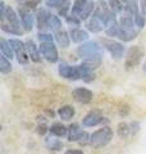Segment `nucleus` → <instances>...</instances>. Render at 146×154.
I'll list each match as a JSON object with an SVG mask.
<instances>
[{"mask_svg":"<svg viewBox=\"0 0 146 154\" xmlns=\"http://www.w3.org/2000/svg\"><path fill=\"white\" fill-rule=\"evenodd\" d=\"M58 72L59 75L63 77V79H67V80H85L86 82H90L95 79V75L92 73V71L89 69L87 67H85L84 64H80V66H69L62 62L59 64V68H58Z\"/></svg>","mask_w":146,"mask_h":154,"instance_id":"f257e3e1","label":"nucleus"},{"mask_svg":"<svg viewBox=\"0 0 146 154\" xmlns=\"http://www.w3.org/2000/svg\"><path fill=\"white\" fill-rule=\"evenodd\" d=\"M113 139V130L109 126H103L101 128L96 130V131L91 135V145L95 149H100L103 146H106Z\"/></svg>","mask_w":146,"mask_h":154,"instance_id":"f03ea898","label":"nucleus"},{"mask_svg":"<svg viewBox=\"0 0 146 154\" xmlns=\"http://www.w3.org/2000/svg\"><path fill=\"white\" fill-rule=\"evenodd\" d=\"M145 54V50L142 48H140L138 45L136 46H131L129 49L127 50V55H126L124 59V66L127 69H132L135 67H137L140 64L141 59Z\"/></svg>","mask_w":146,"mask_h":154,"instance_id":"7ed1b4c3","label":"nucleus"},{"mask_svg":"<svg viewBox=\"0 0 146 154\" xmlns=\"http://www.w3.org/2000/svg\"><path fill=\"white\" fill-rule=\"evenodd\" d=\"M9 44H11L14 54H16V57H17V60L21 64H26L28 62V59H30L26 42L18 40V38H11V40H9Z\"/></svg>","mask_w":146,"mask_h":154,"instance_id":"20e7f679","label":"nucleus"},{"mask_svg":"<svg viewBox=\"0 0 146 154\" xmlns=\"http://www.w3.org/2000/svg\"><path fill=\"white\" fill-rule=\"evenodd\" d=\"M77 54H78L82 59L91 55L96 54H103V48H101L96 41H86L77 48Z\"/></svg>","mask_w":146,"mask_h":154,"instance_id":"39448f33","label":"nucleus"},{"mask_svg":"<svg viewBox=\"0 0 146 154\" xmlns=\"http://www.w3.org/2000/svg\"><path fill=\"white\" fill-rule=\"evenodd\" d=\"M38 49H40L41 55L50 63H56L59 60V54H58V50L53 42H41Z\"/></svg>","mask_w":146,"mask_h":154,"instance_id":"423d86ee","label":"nucleus"},{"mask_svg":"<svg viewBox=\"0 0 146 154\" xmlns=\"http://www.w3.org/2000/svg\"><path fill=\"white\" fill-rule=\"evenodd\" d=\"M103 44L106 49L109 50L111 58H114V59H120L126 53V48L123 46V44H120V42H117L114 40H108V38H104L103 40Z\"/></svg>","mask_w":146,"mask_h":154,"instance_id":"0eeeda50","label":"nucleus"},{"mask_svg":"<svg viewBox=\"0 0 146 154\" xmlns=\"http://www.w3.org/2000/svg\"><path fill=\"white\" fill-rule=\"evenodd\" d=\"M108 122H109L108 119H105L97 110H92V112L87 113L85 116V118L82 119V125L86 127H94L100 123H108Z\"/></svg>","mask_w":146,"mask_h":154,"instance_id":"6e6552de","label":"nucleus"},{"mask_svg":"<svg viewBox=\"0 0 146 154\" xmlns=\"http://www.w3.org/2000/svg\"><path fill=\"white\" fill-rule=\"evenodd\" d=\"M53 14L47 11L46 8H38L36 12V21H37V27L40 31L49 30V21H50Z\"/></svg>","mask_w":146,"mask_h":154,"instance_id":"1a4fd4ad","label":"nucleus"},{"mask_svg":"<svg viewBox=\"0 0 146 154\" xmlns=\"http://www.w3.org/2000/svg\"><path fill=\"white\" fill-rule=\"evenodd\" d=\"M72 96H73V99L76 100V102H78L81 104H89L91 103V100H92V93L89 90V89H86V88H77L73 90V93H72Z\"/></svg>","mask_w":146,"mask_h":154,"instance_id":"9d476101","label":"nucleus"},{"mask_svg":"<svg viewBox=\"0 0 146 154\" xmlns=\"http://www.w3.org/2000/svg\"><path fill=\"white\" fill-rule=\"evenodd\" d=\"M87 30H90L91 32L94 33H97V32H101L103 30H105V22L104 19L99 17L97 14H92L90 17V19L87 21Z\"/></svg>","mask_w":146,"mask_h":154,"instance_id":"9b49d317","label":"nucleus"},{"mask_svg":"<svg viewBox=\"0 0 146 154\" xmlns=\"http://www.w3.org/2000/svg\"><path fill=\"white\" fill-rule=\"evenodd\" d=\"M101 62H103V54H96V55H91V57L84 58L82 64L92 71V69H96L97 67H100Z\"/></svg>","mask_w":146,"mask_h":154,"instance_id":"f8f14e48","label":"nucleus"},{"mask_svg":"<svg viewBox=\"0 0 146 154\" xmlns=\"http://www.w3.org/2000/svg\"><path fill=\"white\" fill-rule=\"evenodd\" d=\"M69 35H71V38H72L73 42H84L89 38V33H87V31L82 30V28H80V27L71 28Z\"/></svg>","mask_w":146,"mask_h":154,"instance_id":"ddd939ff","label":"nucleus"},{"mask_svg":"<svg viewBox=\"0 0 146 154\" xmlns=\"http://www.w3.org/2000/svg\"><path fill=\"white\" fill-rule=\"evenodd\" d=\"M26 46H27V51H28V55H30V59L33 60V62H36V63H38V62L41 60L40 49L36 46V44L32 40H27L26 41Z\"/></svg>","mask_w":146,"mask_h":154,"instance_id":"4468645a","label":"nucleus"},{"mask_svg":"<svg viewBox=\"0 0 146 154\" xmlns=\"http://www.w3.org/2000/svg\"><path fill=\"white\" fill-rule=\"evenodd\" d=\"M21 21H22V26L26 31H31L33 27V16L28 12V11H21Z\"/></svg>","mask_w":146,"mask_h":154,"instance_id":"2eb2a0df","label":"nucleus"},{"mask_svg":"<svg viewBox=\"0 0 146 154\" xmlns=\"http://www.w3.org/2000/svg\"><path fill=\"white\" fill-rule=\"evenodd\" d=\"M82 132L84 131L80 128L78 123H72L71 126L68 127V140L69 141H78Z\"/></svg>","mask_w":146,"mask_h":154,"instance_id":"dca6fc26","label":"nucleus"},{"mask_svg":"<svg viewBox=\"0 0 146 154\" xmlns=\"http://www.w3.org/2000/svg\"><path fill=\"white\" fill-rule=\"evenodd\" d=\"M55 40L58 45L62 48H68L71 44V35H68V32L64 30H60L59 32L55 33Z\"/></svg>","mask_w":146,"mask_h":154,"instance_id":"f3484780","label":"nucleus"},{"mask_svg":"<svg viewBox=\"0 0 146 154\" xmlns=\"http://www.w3.org/2000/svg\"><path fill=\"white\" fill-rule=\"evenodd\" d=\"M8 21L9 25H12L14 27H19L21 26V23H19V17L17 16V13L13 11L12 8H8L7 9V13H5V16H4V18H2V22L3 21Z\"/></svg>","mask_w":146,"mask_h":154,"instance_id":"a211bd4d","label":"nucleus"},{"mask_svg":"<svg viewBox=\"0 0 146 154\" xmlns=\"http://www.w3.org/2000/svg\"><path fill=\"white\" fill-rule=\"evenodd\" d=\"M58 114H59V117L63 121H69L75 116V108L72 105H63L62 108L58 109Z\"/></svg>","mask_w":146,"mask_h":154,"instance_id":"6ab92c4d","label":"nucleus"},{"mask_svg":"<svg viewBox=\"0 0 146 154\" xmlns=\"http://www.w3.org/2000/svg\"><path fill=\"white\" fill-rule=\"evenodd\" d=\"M140 7L137 5V3H128V4H124V16H127L129 18L135 19L136 16H138L140 12H138Z\"/></svg>","mask_w":146,"mask_h":154,"instance_id":"aec40b11","label":"nucleus"},{"mask_svg":"<svg viewBox=\"0 0 146 154\" xmlns=\"http://www.w3.org/2000/svg\"><path fill=\"white\" fill-rule=\"evenodd\" d=\"M94 9H95V3L92 2V0H89L87 4L84 7V9L81 11V13L78 14V18L81 19V21H86V19H89L91 17L92 11H94Z\"/></svg>","mask_w":146,"mask_h":154,"instance_id":"412c9836","label":"nucleus"},{"mask_svg":"<svg viewBox=\"0 0 146 154\" xmlns=\"http://www.w3.org/2000/svg\"><path fill=\"white\" fill-rule=\"evenodd\" d=\"M0 50H2V54L4 57H7L8 59H12L14 57V51L12 49V46L9 44V41H7L5 38H2V40H0Z\"/></svg>","mask_w":146,"mask_h":154,"instance_id":"4be33fe9","label":"nucleus"},{"mask_svg":"<svg viewBox=\"0 0 146 154\" xmlns=\"http://www.w3.org/2000/svg\"><path fill=\"white\" fill-rule=\"evenodd\" d=\"M50 132H51V135H54L56 137H62L68 134V128L62 123H54V125H51V127H50Z\"/></svg>","mask_w":146,"mask_h":154,"instance_id":"5701e85b","label":"nucleus"},{"mask_svg":"<svg viewBox=\"0 0 146 154\" xmlns=\"http://www.w3.org/2000/svg\"><path fill=\"white\" fill-rule=\"evenodd\" d=\"M45 145H46V148L49 149V150H54V152L60 150V149L63 148L62 141L59 140V139H56V136L55 137H47L46 141H45Z\"/></svg>","mask_w":146,"mask_h":154,"instance_id":"b1692460","label":"nucleus"},{"mask_svg":"<svg viewBox=\"0 0 146 154\" xmlns=\"http://www.w3.org/2000/svg\"><path fill=\"white\" fill-rule=\"evenodd\" d=\"M49 30H51L54 33L59 32L62 30V21L58 16H54V14L51 16L50 21H49Z\"/></svg>","mask_w":146,"mask_h":154,"instance_id":"393cba45","label":"nucleus"},{"mask_svg":"<svg viewBox=\"0 0 146 154\" xmlns=\"http://www.w3.org/2000/svg\"><path fill=\"white\" fill-rule=\"evenodd\" d=\"M11 71H12V63L9 62L7 57H4L2 54V57H0V72H2L3 75H7Z\"/></svg>","mask_w":146,"mask_h":154,"instance_id":"a878e982","label":"nucleus"},{"mask_svg":"<svg viewBox=\"0 0 146 154\" xmlns=\"http://www.w3.org/2000/svg\"><path fill=\"white\" fill-rule=\"evenodd\" d=\"M2 30L7 33H11V35H22V31L19 27H14L5 22H2Z\"/></svg>","mask_w":146,"mask_h":154,"instance_id":"bb28decb","label":"nucleus"},{"mask_svg":"<svg viewBox=\"0 0 146 154\" xmlns=\"http://www.w3.org/2000/svg\"><path fill=\"white\" fill-rule=\"evenodd\" d=\"M109 8H110V11L113 13H115V14H118L122 11H124V5H123V2H122V0H110Z\"/></svg>","mask_w":146,"mask_h":154,"instance_id":"cd10ccee","label":"nucleus"},{"mask_svg":"<svg viewBox=\"0 0 146 154\" xmlns=\"http://www.w3.org/2000/svg\"><path fill=\"white\" fill-rule=\"evenodd\" d=\"M87 2H89V0H75L73 7H72V14H75V16L78 17V14L81 13L84 7L87 4Z\"/></svg>","mask_w":146,"mask_h":154,"instance_id":"c85d7f7f","label":"nucleus"},{"mask_svg":"<svg viewBox=\"0 0 146 154\" xmlns=\"http://www.w3.org/2000/svg\"><path fill=\"white\" fill-rule=\"evenodd\" d=\"M131 126H128L126 122H120L119 125H118V136L120 137V139H124L127 135L131 132V128H129Z\"/></svg>","mask_w":146,"mask_h":154,"instance_id":"c756f323","label":"nucleus"},{"mask_svg":"<svg viewBox=\"0 0 146 154\" xmlns=\"http://www.w3.org/2000/svg\"><path fill=\"white\" fill-rule=\"evenodd\" d=\"M67 4V0H47L46 2V5L49 8H62L63 5Z\"/></svg>","mask_w":146,"mask_h":154,"instance_id":"7c9ffc66","label":"nucleus"},{"mask_svg":"<svg viewBox=\"0 0 146 154\" xmlns=\"http://www.w3.org/2000/svg\"><path fill=\"white\" fill-rule=\"evenodd\" d=\"M67 22H68V25H71V26H80L81 19L77 16H75V14H68L67 16Z\"/></svg>","mask_w":146,"mask_h":154,"instance_id":"2f4dec72","label":"nucleus"},{"mask_svg":"<svg viewBox=\"0 0 146 154\" xmlns=\"http://www.w3.org/2000/svg\"><path fill=\"white\" fill-rule=\"evenodd\" d=\"M38 40H40V42H53V36L50 35V33H46V32H38Z\"/></svg>","mask_w":146,"mask_h":154,"instance_id":"473e14b6","label":"nucleus"},{"mask_svg":"<svg viewBox=\"0 0 146 154\" xmlns=\"http://www.w3.org/2000/svg\"><path fill=\"white\" fill-rule=\"evenodd\" d=\"M135 23H136V26H137L138 28H144L145 25H146V18L142 13H140L138 16H136L135 18Z\"/></svg>","mask_w":146,"mask_h":154,"instance_id":"72a5a7b5","label":"nucleus"},{"mask_svg":"<svg viewBox=\"0 0 146 154\" xmlns=\"http://www.w3.org/2000/svg\"><path fill=\"white\" fill-rule=\"evenodd\" d=\"M38 3H40V0H28L24 3V7H26V9H33L36 8V5H38Z\"/></svg>","mask_w":146,"mask_h":154,"instance_id":"f704fd0d","label":"nucleus"},{"mask_svg":"<svg viewBox=\"0 0 146 154\" xmlns=\"http://www.w3.org/2000/svg\"><path fill=\"white\" fill-rule=\"evenodd\" d=\"M36 131H37V134H38V135H45L47 131H50V128H47L46 125H44V123H42V125H38Z\"/></svg>","mask_w":146,"mask_h":154,"instance_id":"c9c22d12","label":"nucleus"},{"mask_svg":"<svg viewBox=\"0 0 146 154\" xmlns=\"http://www.w3.org/2000/svg\"><path fill=\"white\" fill-rule=\"evenodd\" d=\"M68 11H69V4H65V5H63L62 8H59V16H68Z\"/></svg>","mask_w":146,"mask_h":154,"instance_id":"e433bc0d","label":"nucleus"},{"mask_svg":"<svg viewBox=\"0 0 146 154\" xmlns=\"http://www.w3.org/2000/svg\"><path fill=\"white\" fill-rule=\"evenodd\" d=\"M138 131H140V123L136 122V121L131 123V132L135 135V134H137Z\"/></svg>","mask_w":146,"mask_h":154,"instance_id":"4c0bfd02","label":"nucleus"},{"mask_svg":"<svg viewBox=\"0 0 146 154\" xmlns=\"http://www.w3.org/2000/svg\"><path fill=\"white\" fill-rule=\"evenodd\" d=\"M140 11L144 16H146V0H140Z\"/></svg>","mask_w":146,"mask_h":154,"instance_id":"58836bf2","label":"nucleus"},{"mask_svg":"<svg viewBox=\"0 0 146 154\" xmlns=\"http://www.w3.org/2000/svg\"><path fill=\"white\" fill-rule=\"evenodd\" d=\"M64 154H84V152L78 150V149H69V150L64 152Z\"/></svg>","mask_w":146,"mask_h":154,"instance_id":"ea45409f","label":"nucleus"},{"mask_svg":"<svg viewBox=\"0 0 146 154\" xmlns=\"http://www.w3.org/2000/svg\"><path fill=\"white\" fill-rule=\"evenodd\" d=\"M123 4H128V3H137V0H122Z\"/></svg>","mask_w":146,"mask_h":154,"instance_id":"a19ab883","label":"nucleus"},{"mask_svg":"<svg viewBox=\"0 0 146 154\" xmlns=\"http://www.w3.org/2000/svg\"><path fill=\"white\" fill-rule=\"evenodd\" d=\"M18 3H26V2H28V0H17Z\"/></svg>","mask_w":146,"mask_h":154,"instance_id":"79ce46f5","label":"nucleus"},{"mask_svg":"<svg viewBox=\"0 0 146 154\" xmlns=\"http://www.w3.org/2000/svg\"><path fill=\"white\" fill-rule=\"evenodd\" d=\"M142 68H144V71L146 72V62H145V63H144V67H142Z\"/></svg>","mask_w":146,"mask_h":154,"instance_id":"37998d69","label":"nucleus"},{"mask_svg":"<svg viewBox=\"0 0 146 154\" xmlns=\"http://www.w3.org/2000/svg\"><path fill=\"white\" fill-rule=\"evenodd\" d=\"M46 2H47V0H46Z\"/></svg>","mask_w":146,"mask_h":154,"instance_id":"c03bdc74","label":"nucleus"}]
</instances>
